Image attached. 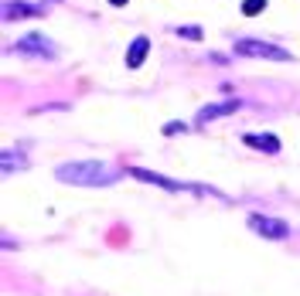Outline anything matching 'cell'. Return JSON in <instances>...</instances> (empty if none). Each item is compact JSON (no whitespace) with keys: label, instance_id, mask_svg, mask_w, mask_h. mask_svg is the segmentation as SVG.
<instances>
[{"label":"cell","instance_id":"6da1fadb","mask_svg":"<svg viewBox=\"0 0 300 296\" xmlns=\"http://www.w3.org/2000/svg\"><path fill=\"white\" fill-rule=\"evenodd\" d=\"M58 177L62 181H75V184H113L116 171L96 163V160H85V163H65V167H58Z\"/></svg>","mask_w":300,"mask_h":296},{"label":"cell","instance_id":"7a4b0ae2","mask_svg":"<svg viewBox=\"0 0 300 296\" xmlns=\"http://www.w3.org/2000/svg\"><path fill=\"white\" fill-rule=\"evenodd\" d=\"M239 55H253V58H273V61H287V51L277 45H263V41H239Z\"/></svg>","mask_w":300,"mask_h":296},{"label":"cell","instance_id":"3957f363","mask_svg":"<svg viewBox=\"0 0 300 296\" xmlns=\"http://www.w3.org/2000/svg\"><path fill=\"white\" fill-rule=\"evenodd\" d=\"M249 225H253V232H259V235H266V239H287L290 235L287 221H277V218H266V215H253Z\"/></svg>","mask_w":300,"mask_h":296},{"label":"cell","instance_id":"277c9868","mask_svg":"<svg viewBox=\"0 0 300 296\" xmlns=\"http://www.w3.org/2000/svg\"><path fill=\"white\" fill-rule=\"evenodd\" d=\"M246 143H249V147H259V150H269V153H277L280 150V143H277V137H269V133H249V137H246Z\"/></svg>","mask_w":300,"mask_h":296},{"label":"cell","instance_id":"5b68a950","mask_svg":"<svg viewBox=\"0 0 300 296\" xmlns=\"http://www.w3.org/2000/svg\"><path fill=\"white\" fill-rule=\"evenodd\" d=\"M147 48H150V41H147V38H137V41H133V48H130V55H127L130 69H137L140 61H143V55H147Z\"/></svg>","mask_w":300,"mask_h":296},{"label":"cell","instance_id":"8992f818","mask_svg":"<svg viewBox=\"0 0 300 296\" xmlns=\"http://www.w3.org/2000/svg\"><path fill=\"white\" fill-rule=\"evenodd\" d=\"M263 7H266V0H246V4H243V14H249V17H256V14L263 11Z\"/></svg>","mask_w":300,"mask_h":296},{"label":"cell","instance_id":"52a82bcc","mask_svg":"<svg viewBox=\"0 0 300 296\" xmlns=\"http://www.w3.org/2000/svg\"><path fill=\"white\" fill-rule=\"evenodd\" d=\"M181 35H188V38H201V31H198V27H181Z\"/></svg>","mask_w":300,"mask_h":296},{"label":"cell","instance_id":"ba28073f","mask_svg":"<svg viewBox=\"0 0 300 296\" xmlns=\"http://www.w3.org/2000/svg\"><path fill=\"white\" fill-rule=\"evenodd\" d=\"M109 4H113V7H123V4H127V0H109Z\"/></svg>","mask_w":300,"mask_h":296}]
</instances>
